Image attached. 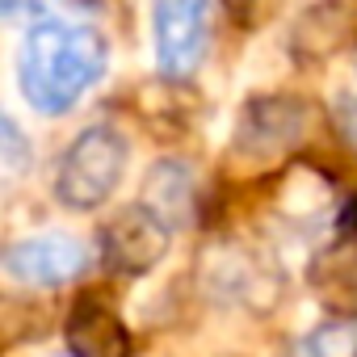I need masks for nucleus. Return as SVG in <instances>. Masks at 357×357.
<instances>
[{
    "label": "nucleus",
    "instance_id": "9d476101",
    "mask_svg": "<svg viewBox=\"0 0 357 357\" xmlns=\"http://www.w3.org/2000/svg\"><path fill=\"white\" fill-rule=\"evenodd\" d=\"M22 5H26V0H5V5H0V9H5V13H9V17H13V13H17V9H22Z\"/></svg>",
    "mask_w": 357,
    "mask_h": 357
},
{
    "label": "nucleus",
    "instance_id": "7ed1b4c3",
    "mask_svg": "<svg viewBox=\"0 0 357 357\" xmlns=\"http://www.w3.org/2000/svg\"><path fill=\"white\" fill-rule=\"evenodd\" d=\"M215 0H151V47L164 80H185L206 55Z\"/></svg>",
    "mask_w": 357,
    "mask_h": 357
},
{
    "label": "nucleus",
    "instance_id": "6e6552de",
    "mask_svg": "<svg viewBox=\"0 0 357 357\" xmlns=\"http://www.w3.org/2000/svg\"><path fill=\"white\" fill-rule=\"evenodd\" d=\"M298 357H357V319H332L303 336Z\"/></svg>",
    "mask_w": 357,
    "mask_h": 357
},
{
    "label": "nucleus",
    "instance_id": "20e7f679",
    "mask_svg": "<svg viewBox=\"0 0 357 357\" xmlns=\"http://www.w3.org/2000/svg\"><path fill=\"white\" fill-rule=\"evenodd\" d=\"M89 269V244L72 231H38L22 236L5 248V278L13 286L51 290Z\"/></svg>",
    "mask_w": 357,
    "mask_h": 357
},
{
    "label": "nucleus",
    "instance_id": "f03ea898",
    "mask_svg": "<svg viewBox=\"0 0 357 357\" xmlns=\"http://www.w3.org/2000/svg\"><path fill=\"white\" fill-rule=\"evenodd\" d=\"M130 168V139L109 126V122H97V126H84L63 151H59V164H55V202L63 211H97L105 206L122 176Z\"/></svg>",
    "mask_w": 357,
    "mask_h": 357
},
{
    "label": "nucleus",
    "instance_id": "1a4fd4ad",
    "mask_svg": "<svg viewBox=\"0 0 357 357\" xmlns=\"http://www.w3.org/2000/svg\"><path fill=\"white\" fill-rule=\"evenodd\" d=\"M0 143H5V168L9 176H22V164H26V139L17 130L13 118H5V135H0Z\"/></svg>",
    "mask_w": 357,
    "mask_h": 357
},
{
    "label": "nucleus",
    "instance_id": "f257e3e1",
    "mask_svg": "<svg viewBox=\"0 0 357 357\" xmlns=\"http://www.w3.org/2000/svg\"><path fill=\"white\" fill-rule=\"evenodd\" d=\"M109 43L97 26L72 17H43L17 43V89L43 118H59L105 80Z\"/></svg>",
    "mask_w": 357,
    "mask_h": 357
},
{
    "label": "nucleus",
    "instance_id": "423d86ee",
    "mask_svg": "<svg viewBox=\"0 0 357 357\" xmlns=\"http://www.w3.org/2000/svg\"><path fill=\"white\" fill-rule=\"evenodd\" d=\"M307 126V105L294 97H261L257 105L244 109V126H240V147L252 155H273L286 143H294Z\"/></svg>",
    "mask_w": 357,
    "mask_h": 357
},
{
    "label": "nucleus",
    "instance_id": "0eeeda50",
    "mask_svg": "<svg viewBox=\"0 0 357 357\" xmlns=\"http://www.w3.org/2000/svg\"><path fill=\"white\" fill-rule=\"evenodd\" d=\"M139 202H147L168 227H176L194 206V176H190V168L176 164V160L172 164H155V172L143 181V198Z\"/></svg>",
    "mask_w": 357,
    "mask_h": 357
},
{
    "label": "nucleus",
    "instance_id": "39448f33",
    "mask_svg": "<svg viewBox=\"0 0 357 357\" xmlns=\"http://www.w3.org/2000/svg\"><path fill=\"white\" fill-rule=\"evenodd\" d=\"M168 240H172V227L147 202H135V206L118 211L105 223V231H101V257L114 269H122V273H147L168 252Z\"/></svg>",
    "mask_w": 357,
    "mask_h": 357
}]
</instances>
